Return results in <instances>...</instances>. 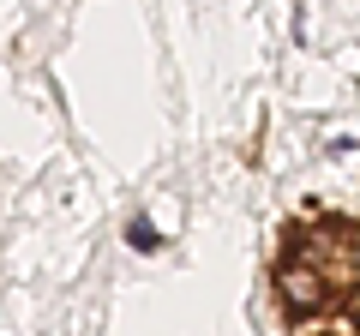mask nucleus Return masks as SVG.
Masks as SVG:
<instances>
[{
    "label": "nucleus",
    "mask_w": 360,
    "mask_h": 336,
    "mask_svg": "<svg viewBox=\"0 0 360 336\" xmlns=\"http://www.w3.org/2000/svg\"><path fill=\"white\" fill-rule=\"evenodd\" d=\"M330 300H336L330 276H324L319 264H307L300 252L276 271V306H283V318H319Z\"/></svg>",
    "instance_id": "obj_1"
},
{
    "label": "nucleus",
    "mask_w": 360,
    "mask_h": 336,
    "mask_svg": "<svg viewBox=\"0 0 360 336\" xmlns=\"http://www.w3.org/2000/svg\"><path fill=\"white\" fill-rule=\"evenodd\" d=\"M127 240L139 246V252H156V228H150V222H132V228H127Z\"/></svg>",
    "instance_id": "obj_2"
}]
</instances>
